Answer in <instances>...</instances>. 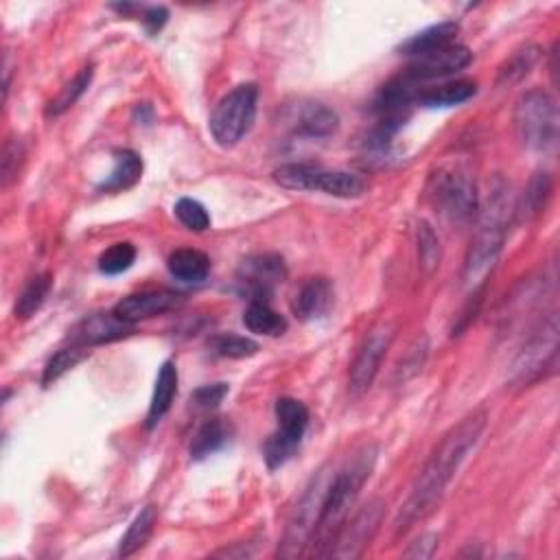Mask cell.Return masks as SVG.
Listing matches in <instances>:
<instances>
[{
	"mask_svg": "<svg viewBox=\"0 0 560 560\" xmlns=\"http://www.w3.org/2000/svg\"><path fill=\"white\" fill-rule=\"evenodd\" d=\"M488 423V414L477 410L464 416L458 425H453L445 436L440 438L434 453L429 455L423 471L418 473L412 486V493L403 504L399 517H396V534H405L407 530L429 517L434 508L440 504L453 475L458 473L462 462L466 460L477 442H480Z\"/></svg>",
	"mask_w": 560,
	"mask_h": 560,
	"instance_id": "1",
	"label": "cell"
},
{
	"mask_svg": "<svg viewBox=\"0 0 560 560\" xmlns=\"http://www.w3.org/2000/svg\"><path fill=\"white\" fill-rule=\"evenodd\" d=\"M515 195L504 178H495L488 186V197L477 221V232L466 252L462 283L469 291L484 289L488 274L495 270L504 250L510 217L515 215Z\"/></svg>",
	"mask_w": 560,
	"mask_h": 560,
	"instance_id": "2",
	"label": "cell"
},
{
	"mask_svg": "<svg viewBox=\"0 0 560 560\" xmlns=\"http://www.w3.org/2000/svg\"><path fill=\"white\" fill-rule=\"evenodd\" d=\"M375 460H377V449L366 447L353 462L346 466V469L337 471L331 477L329 488H326V495L322 501L318 528H315L311 541L313 547L318 545V552H315L318 556H326V552H329V547L344 525L350 508L355 506L361 488H364V484L368 482Z\"/></svg>",
	"mask_w": 560,
	"mask_h": 560,
	"instance_id": "3",
	"label": "cell"
},
{
	"mask_svg": "<svg viewBox=\"0 0 560 560\" xmlns=\"http://www.w3.org/2000/svg\"><path fill=\"white\" fill-rule=\"evenodd\" d=\"M427 191L434 208L453 224L471 221L480 206L473 169L464 160H449L436 167L429 175Z\"/></svg>",
	"mask_w": 560,
	"mask_h": 560,
	"instance_id": "4",
	"label": "cell"
},
{
	"mask_svg": "<svg viewBox=\"0 0 560 560\" xmlns=\"http://www.w3.org/2000/svg\"><path fill=\"white\" fill-rule=\"evenodd\" d=\"M515 130L523 147L539 154H552L560 138L556 101L541 88L523 92L515 103Z\"/></svg>",
	"mask_w": 560,
	"mask_h": 560,
	"instance_id": "5",
	"label": "cell"
},
{
	"mask_svg": "<svg viewBox=\"0 0 560 560\" xmlns=\"http://www.w3.org/2000/svg\"><path fill=\"white\" fill-rule=\"evenodd\" d=\"M274 180L291 191H322L333 197H344L353 200L366 193V180L357 173L348 171H329L318 165H283L274 171Z\"/></svg>",
	"mask_w": 560,
	"mask_h": 560,
	"instance_id": "6",
	"label": "cell"
},
{
	"mask_svg": "<svg viewBox=\"0 0 560 560\" xmlns=\"http://www.w3.org/2000/svg\"><path fill=\"white\" fill-rule=\"evenodd\" d=\"M558 357V315L550 313L528 335L510 364V383L530 385L539 381L547 370H554Z\"/></svg>",
	"mask_w": 560,
	"mask_h": 560,
	"instance_id": "7",
	"label": "cell"
},
{
	"mask_svg": "<svg viewBox=\"0 0 560 560\" xmlns=\"http://www.w3.org/2000/svg\"><path fill=\"white\" fill-rule=\"evenodd\" d=\"M259 88L256 84L237 86L221 99L210 114V134L221 147H235L252 130L256 119Z\"/></svg>",
	"mask_w": 560,
	"mask_h": 560,
	"instance_id": "8",
	"label": "cell"
},
{
	"mask_svg": "<svg viewBox=\"0 0 560 560\" xmlns=\"http://www.w3.org/2000/svg\"><path fill=\"white\" fill-rule=\"evenodd\" d=\"M329 482L331 475L326 471H320L318 477H313V482L305 490V495L300 497L298 506L291 512L287 521V530L283 536V543L278 547V556L296 558L305 554V550L313 541L315 528H318L322 501L326 495V488H329Z\"/></svg>",
	"mask_w": 560,
	"mask_h": 560,
	"instance_id": "9",
	"label": "cell"
},
{
	"mask_svg": "<svg viewBox=\"0 0 560 560\" xmlns=\"http://www.w3.org/2000/svg\"><path fill=\"white\" fill-rule=\"evenodd\" d=\"M276 418H278V431L270 436V440L265 442L263 455L265 462L270 469H280L285 462L294 458V453L298 451L302 436L309 427V410L305 403H300L298 399H283L276 401Z\"/></svg>",
	"mask_w": 560,
	"mask_h": 560,
	"instance_id": "10",
	"label": "cell"
},
{
	"mask_svg": "<svg viewBox=\"0 0 560 560\" xmlns=\"http://www.w3.org/2000/svg\"><path fill=\"white\" fill-rule=\"evenodd\" d=\"M396 337V324L394 322H379L375 329H372L364 342H361L353 366H350V377H348V392L353 399L364 396L370 385L375 383L381 364L385 355Z\"/></svg>",
	"mask_w": 560,
	"mask_h": 560,
	"instance_id": "11",
	"label": "cell"
},
{
	"mask_svg": "<svg viewBox=\"0 0 560 560\" xmlns=\"http://www.w3.org/2000/svg\"><path fill=\"white\" fill-rule=\"evenodd\" d=\"M287 278V267L283 256L278 254H254L243 259L235 274V283L241 296H248L250 302H267L276 285Z\"/></svg>",
	"mask_w": 560,
	"mask_h": 560,
	"instance_id": "12",
	"label": "cell"
},
{
	"mask_svg": "<svg viewBox=\"0 0 560 560\" xmlns=\"http://www.w3.org/2000/svg\"><path fill=\"white\" fill-rule=\"evenodd\" d=\"M383 517H385L383 501H379V499L370 501V504L361 508L353 519L344 521V525L340 528V532H337L326 556L359 558L370 545V541L375 539V534L379 532V525L383 523Z\"/></svg>",
	"mask_w": 560,
	"mask_h": 560,
	"instance_id": "13",
	"label": "cell"
},
{
	"mask_svg": "<svg viewBox=\"0 0 560 560\" xmlns=\"http://www.w3.org/2000/svg\"><path fill=\"white\" fill-rule=\"evenodd\" d=\"M471 60H473V53L466 49V46L451 44L440 51L414 57L412 64L407 66L403 75L418 86V84H425V81L445 79L460 73V70H464L471 64Z\"/></svg>",
	"mask_w": 560,
	"mask_h": 560,
	"instance_id": "14",
	"label": "cell"
},
{
	"mask_svg": "<svg viewBox=\"0 0 560 560\" xmlns=\"http://www.w3.org/2000/svg\"><path fill=\"white\" fill-rule=\"evenodd\" d=\"M182 305H184V296L175 294V291L169 289L140 291V294L123 298L119 305L114 307V315L116 318H121L123 322L136 324L140 320H149V318H156V315L180 309Z\"/></svg>",
	"mask_w": 560,
	"mask_h": 560,
	"instance_id": "15",
	"label": "cell"
},
{
	"mask_svg": "<svg viewBox=\"0 0 560 560\" xmlns=\"http://www.w3.org/2000/svg\"><path fill=\"white\" fill-rule=\"evenodd\" d=\"M134 333V324L123 322L121 318H116L112 313H95L88 315V318L81 320L73 331H70V344L90 348L99 344H110L116 340H123V337Z\"/></svg>",
	"mask_w": 560,
	"mask_h": 560,
	"instance_id": "16",
	"label": "cell"
},
{
	"mask_svg": "<svg viewBox=\"0 0 560 560\" xmlns=\"http://www.w3.org/2000/svg\"><path fill=\"white\" fill-rule=\"evenodd\" d=\"M333 307V285L329 278H309L300 285L294 300H291V311L302 322H313L324 318Z\"/></svg>",
	"mask_w": 560,
	"mask_h": 560,
	"instance_id": "17",
	"label": "cell"
},
{
	"mask_svg": "<svg viewBox=\"0 0 560 560\" xmlns=\"http://www.w3.org/2000/svg\"><path fill=\"white\" fill-rule=\"evenodd\" d=\"M294 134L307 138H329L337 132L340 119L324 103H300L294 116Z\"/></svg>",
	"mask_w": 560,
	"mask_h": 560,
	"instance_id": "18",
	"label": "cell"
},
{
	"mask_svg": "<svg viewBox=\"0 0 560 560\" xmlns=\"http://www.w3.org/2000/svg\"><path fill=\"white\" fill-rule=\"evenodd\" d=\"M175 394H178V368L173 361H165L158 370L154 396H151L149 412H147V429H154L162 418L171 410Z\"/></svg>",
	"mask_w": 560,
	"mask_h": 560,
	"instance_id": "19",
	"label": "cell"
},
{
	"mask_svg": "<svg viewBox=\"0 0 560 560\" xmlns=\"http://www.w3.org/2000/svg\"><path fill=\"white\" fill-rule=\"evenodd\" d=\"M458 33H460L458 22H440V25L429 27L425 31L412 35L410 40H405L401 44V53L410 57H420V55L440 51L445 49V46L455 44Z\"/></svg>",
	"mask_w": 560,
	"mask_h": 560,
	"instance_id": "20",
	"label": "cell"
},
{
	"mask_svg": "<svg viewBox=\"0 0 560 560\" xmlns=\"http://www.w3.org/2000/svg\"><path fill=\"white\" fill-rule=\"evenodd\" d=\"M143 178V160L132 149H119L114 151V169L108 175L99 191L101 193H121L132 189V186Z\"/></svg>",
	"mask_w": 560,
	"mask_h": 560,
	"instance_id": "21",
	"label": "cell"
},
{
	"mask_svg": "<svg viewBox=\"0 0 560 560\" xmlns=\"http://www.w3.org/2000/svg\"><path fill=\"white\" fill-rule=\"evenodd\" d=\"M475 92H477L475 81L458 79V81H449V84L420 90L416 103L423 105V108H451V105H460L473 99Z\"/></svg>",
	"mask_w": 560,
	"mask_h": 560,
	"instance_id": "22",
	"label": "cell"
},
{
	"mask_svg": "<svg viewBox=\"0 0 560 560\" xmlns=\"http://www.w3.org/2000/svg\"><path fill=\"white\" fill-rule=\"evenodd\" d=\"M543 49L539 44H525L512 53L508 60L501 64L497 75V86H515L532 73V68L541 62Z\"/></svg>",
	"mask_w": 560,
	"mask_h": 560,
	"instance_id": "23",
	"label": "cell"
},
{
	"mask_svg": "<svg viewBox=\"0 0 560 560\" xmlns=\"http://www.w3.org/2000/svg\"><path fill=\"white\" fill-rule=\"evenodd\" d=\"M167 267L171 276L182 280V283H202L210 274V259L200 250L184 248L175 250L169 256Z\"/></svg>",
	"mask_w": 560,
	"mask_h": 560,
	"instance_id": "24",
	"label": "cell"
},
{
	"mask_svg": "<svg viewBox=\"0 0 560 560\" xmlns=\"http://www.w3.org/2000/svg\"><path fill=\"white\" fill-rule=\"evenodd\" d=\"M230 438V429L224 418H208L206 423L195 431L193 442H191V458L193 460H204L210 453L219 451L226 445Z\"/></svg>",
	"mask_w": 560,
	"mask_h": 560,
	"instance_id": "25",
	"label": "cell"
},
{
	"mask_svg": "<svg viewBox=\"0 0 560 560\" xmlns=\"http://www.w3.org/2000/svg\"><path fill=\"white\" fill-rule=\"evenodd\" d=\"M243 324L245 329L256 335L278 337L287 331V320L267 302H250V307L243 313Z\"/></svg>",
	"mask_w": 560,
	"mask_h": 560,
	"instance_id": "26",
	"label": "cell"
},
{
	"mask_svg": "<svg viewBox=\"0 0 560 560\" xmlns=\"http://www.w3.org/2000/svg\"><path fill=\"white\" fill-rule=\"evenodd\" d=\"M156 519H158V510H156V506H147L145 510H140V515L132 521L130 530H127L125 536L121 539L119 556L130 558V556H134L138 550H143L145 543L149 541V536L154 534Z\"/></svg>",
	"mask_w": 560,
	"mask_h": 560,
	"instance_id": "27",
	"label": "cell"
},
{
	"mask_svg": "<svg viewBox=\"0 0 560 560\" xmlns=\"http://www.w3.org/2000/svg\"><path fill=\"white\" fill-rule=\"evenodd\" d=\"M53 287V276L51 274H40L31 278L27 287L22 289V294L16 300V318L18 320H29L35 311H40L44 305V300L49 298Z\"/></svg>",
	"mask_w": 560,
	"mask_h": 560,
	"instance_id": "28",
	"label": "cell"
},
{
	"mask_svg": "<svg viewBox=\"0 0 560 560\" xmlns=\"http://www.w3.org/2000/svg\"><path fill=\"white\" fill-rule=\"evenodd\" d=\"M92 75H95V66H86L81 68L79 73L75 75L73 81H68V84L62 88L60 95H57L51 103L49 108H46V116H60L66 110L73 108V105L79 101V97L84 95L88 90V86L92 84Z\"/></svg>",
	"mask_w": 560,
	"mask_h": 560,
	"instance_id": "29",
	"label": "cell"
},
{
	"mask_svg": "<svg viewBox=\"0 0 560 560\" xmlns=\"http://www.w3.org/2000/svg\"><path fill=\"white\" fill-rule=\"evenodd\" d=\"M552 195V178L547 173H536L530 180L528 189L523 193L521 206L515 208V213H519L523 219H532L536 215H541V210L545 208L547 200Z\"/></svg>",
	"mask_w": 560,
	"mask_h": 560,
	"instance_id": "30",
	"label": "cell"
},
{
	"mask_svg": "<svg viewBox=\"0 0 560 560\" xmlns=\"http://www.w3.org/2000/svg\"><path fill=\"white\" fill-rule=\"evenodd\" d=\"M208 346L217 357H228V359H243L259 353V344L252 342L250 337L235 335V333L215 335L213 340L208 342Z\"/></svg>",
	"mask_w": 560,
	"mask_h": 560,
	"instance_id": "31",
	"label": "cell"
},
{
	"mask_svg": "<svg viewBox=\"0 0 560 560\" xmlns=\"http://www.w3.org/2000/svg\"><path fill=\"white\" fill-rule=\"evenodd\" d=\"M134 261H136V248L132 243L121 241L110 245V248L99 256V270L105 276H119L130 270Z\"/></svg>",
	"mask_w": 560,
	"mask_h": 560,
	"instance_id": "32",
	"label": "cell"
},
{
	"mask_svg": "<svg viewBox=\"0 0 560 560\" xmlns=\"http://www.w3.org/2000/svg\"><path fill=\"white\" fill-rule=\"evenodd\" d=\"M86 355H88V350L81 348V346H75V344H70L68 348L60 350V353H55L49 359V364H46V368H44L42 383L51 385L53 381H57L62 375H66L68 370H73Z\"/></svg>",
	"mask_w": 560,
	"mask_h": 560,
	"instance_id": "33",
	"label": "cell"
},
{
	"mask_svg": "<svg viewBox=\"0 0 560 560\" xmlns=\"http://www.w3.org/2000/svg\"><path fill=\"white\" fill-rule=\"evenodd\" d=\"M416 235H418L420 267H423L427 274H434L438 270L440 256H442L440 241L436 237V232H434V228H431L429 224H425V221H420Z\"/></svg>",
	"mask_w": 560,
	"mask_h": 560,
	"instance_id": "34",
	"label": "cell"
},
{
	"mask_svg": "<svg viewBox=\"0 0 560 560\" xmlns=\"http://www.w3.org/2000/svg\"><path fill=\"white\" fill-rule=\"evenodd\" d=\"M25 145H22L20 138H9L3 147V158H0V180L3 186H7L16 180L18 171L22 169V162H25Z\"/></svg>",
	"mask_w": 560,
	"mask_h": 560,
	"instance_id": "35",
	"label": "cell"
},
{
	"mask_svg": "<svg viewBox=\"0 0 560 560\" xmlns=\"http://www.w3.org/2000/svg\"><path fill=\"white\" fill-rule=\"evenodd\" d=\"M175 217L180 219V224L186 226L193 232H204L210 228V215L208 210L191 197H182V200L175 204Z\"/></svg>",
	"mask_w": 560,
	"mask_h": 560,
	"instance_id": "36",
	"label": "cell"
},
{
	"mask_svg": "<svg viewBox=\"0 0 560 560\" xmlns=\"http://www.w3.org/2000/svg\"><path fill=\"white\" fill-rule=\"evenodd\" d=\"M230 392V388L226 383H210V385H202V388H197L191 396L193 405L197 410H213L221 401L226 399Z\"/></svg>",
	"mask_w": 560,
	"mask_h": 560,
	"instance_id": "37",
	"label": "cell"
},
{
	"mask_svg": "<svg viewBox=\"0 0 560 560\" xmlns=\"http://www.w3.org/2000/svg\"><path fill=\"white\" fill-rule=\"evenodd\" d=\"M425 357H427V340H416V344L407 350V355L401 361V368H399V379L407 381L410 377H414L416 372L423 368L425 364Z\"/></svg>",
	"mask_w": 560,
	"mask_h": 560,
	"instance_id": "38",
	"label": "cell"
},
{
	"mask_svg": "<svg viewBox=\"0 0 560 560\" xmlns=\"http://www.w3.org/2000/svg\"><path fill=\"white\" fill-rule=\"evenodd\" d=\"M167 18H169V11L165 7H147L143 9V14H140V20H143L145 29L151 35H156L162 27H165Z\"/></svg>",
	"mask_w": 560,
	"mask_h": 560,
	"instance_id": "39",
	"label": "cell"
},
{
	"mask_svg": "<svg viewBox=\"0 0 560 560\" xmlns=\"http://www.w3.org/2000/svg\"><path fill=\"white\" fill-rule=\"evenodd\" d=\"M438 547V536L436 534H425L420 536L416 543H412L410 550L405 552L407 558H431Z\"/></svg>",
	"mask_w": 560,
	"mask_h": 560,
	"instance_id": "40",
	"label": "cell"
}]
</instances>
